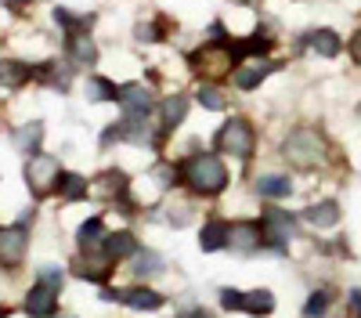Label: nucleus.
Returning a JSON list of instances; mask_svg holds the SVG:
<instances>
[{"instance_id":"473e14b6","label":"nucleus","mask_w":361,"mask_h":318,"mask_svg":"<svg viewBox=\"0 0 361 318\" xmlns=\"http://www.w3.org/2000/svg\"><path fill=\"white\" fill-rule=\"evenodd\" d=\"M40 279H44V282H51L54 289H58V286H62V271H51V268H47V271H44Z\"/></svg>"},{"instance_id":"20e7f679","label":"nucleus","mask_w":361,"mask_h":318,"mask_svg":"<svg viewBox=\"0 0 361 318\" xmlns=\"http://www.w3.org/2000/svg\"><path fill=\"white\" fill-rule=\"evenodd\" d=\"M253 145H257V134H253V127L243 120V116H235V120H228L217 130V149H224V152H231L238 159H246L253 152Z\"/></svg>"},{"instance_id":"c756f323","label":"nucleus","mask_w":361,"mask_h":318,"mask_svg":"<svg viewBox=\"0 0 361 318\" xmlns=\"http://www.w3.org/2000/svg\"><path fill=\"white\" fill-rule=\"evenodd\" d=\"M134 271H137V275H156V271H159V257H156V253H137Z\"/></svg>"},{"instance_id":"c9c22d12","label":"nucleus","mask_w":361,"mask_h":318,"mask_svg":"<svg viewBox=\"0 0 361 318\" xmlns=\"http://www.w3.org/2000/svg\"><path fill=\"white\" fill-rule=\"evenodd\" d=\"M8 4H25V0H8Z\"/></svg>"},{"instance_id":"7c9ffc66","label":"nucleus","mask_w":361,"mask_h":318,"mask_svg":"<svg viewBox=\"0 0 361 318\" xmlns=\"http://www.w3.org/2000/svg\"><path fill=\"white\" fill-rule=\"evenodd\" d=\"M221 304L228 311H243L246 307V293H238V289H221Z\"/></svg>"},{"instance_id":"aec40b11","label":"nucleus","mask_w":361,"mask_h":318,"mask_svg":"<svg viewBox=\"0 0 361 318\" xmlns=\"http://www.w3.org/2000/svg\"><path fill=\"white\" fill-rule=\"evenodd\" d=\"M29 80V69L22 62H0V87H8V91H15V87H22Z\"/></svg>"},{"instance_id":"5701e85b","label":"nucleus","mask_w":361,"mask_h":318,"mask_svg":"<svg viewBox=\"0 0 361 318\" xmlns=\"http://www.w3.org/2000/svg\"><path fill=\"white\" fill-rule=\"evenodd\" d=\"M69 54H73V62H94V44H90V37L69 33Z\"/></svg>"},{"instance_id":"f704fd0d","label":"nucleus","mask_w":361,"mask_h":318,"mask_svg":"<svg viewBox=\"0 0 361 318\" xmlns=\"http://www.w3.org/2000/svg\"><path fill=\"white\" fill-rule=\"evenodd\" d=\"M350 304L357 307V314H361V289H354V293H350Z\"/></svg>"},{"instance_id":"b1692460","label":"nucleus","mask_w":361,"mask_h":318,"mask_svg":"<svg viewBox=\"0 0 361 318\" xmlns=\"http://www.w3.org/2000/svg\"><path fill=\"white\" fill-rule=\"evenodd\" d=\"M87 94H90V102H116V98H119L116 83H109V80H102V76H94V80L87 83Z\"/></svg>"},{"instance_id":"f8f14e48","label":"nucleus","mask_w":361,"mask_h":318,"mask_svg":"<svg viewBox=\"0 0 361 318\" xmlns=\"http://www.w3.org/2000/svg\"><path fill=\"white\" fill-rule=\"evenodd\" d=\"M304 221H307V224H314V228H333V224L340 221V207H336L333 199L314 202V207H307V210H304Z\"/></svg>"},{"instance_id":"a878e982","label":"nucleus","mask_w":361,"mask_h":318,"mask_svg":"<svg viewBox=\"0 0 361 318\" xmlns=\"http://www.w3.org/2000/svg\"><path fill=\"white\" fill-rule=\"evenodd\" d=\"M62 195H66L69 202L83 199V195H87V178H80V173H62Z\"/></svg>"},{"instance_id":"2eb2a0df","label":"nucleus","mask_w":361,"mask_h":318,"mask_svg":"<svg viewBox=\"0 0 361 318\" xmlns=\"http://www.w3.org/2000/svg\"><path fill=\"white\" fill-rule=\"evenodd\" d=\"M119 102H123L127 112H148V109H152V94H148V87H123V91H119Z\"/></svg>"},{"instance_id":"f3484780","label":"nucleus","mask_w":361,"mask_h":318,"mask_svg":"<svg viewBox=\"0 0 361 318\" xmlns=\"http://www.w3.org/2000/svg\"><path fill=\"white\" fill-rule=\"evenodd\" d=\"M311 47L322 54V58H336L343 51V40L333 33V29H318V33L311 37Z\"/></svg>"},{"instance_id":"423d86ee","label":"nucleus","mask_w":361,"mask_h":318,"mask_svg":"<svg viewBox=\"0 0 361 318\" xmlns=\"http://www.w3.org/2000/svg\"><path fill=\"white\" fill-rule=\"evenodd\" d=\"M58 311V289L51 282H37L33 289H29V297H25V314H33V318H51Z\"/></svg>"},{"instance_id":"f257e3e1","label":"nucleus","mask_w":361,"mask_h":318,"mask_svg":"<svg viewBox=\"0 0 361 318\" xmlns=\"http://www.w3.org/2000/svg\"><path fill=\"white\" fill-rule=\"evenodd\" d=\"M180 173H185V181L192 185V192L199 195H217L224 185H228V170L217 156H192L185 166H180Z\"/></svg>"},{"instance_id":"bb28decb","label":"nucleus","mask_w":361,"mask_h":318,"mask_svg":"<svg viewBox=\"0 0 361 318\" xmlns=\"http://www.w3.org/2000/svg\"><path fill=\"white\" fill-rule=\"evenodd\" d=\"M271 47V40L267 37H250V40H243V44H235V58H246V54H257V51H267Z\"/></svg>"},{"instance_id":"4be33fe9","label":"nucleus","mask_w":361,"mask_h":318,"mask_svg":"<svg viewBox=\"0 0 361 318\" xmlns=\"http://www.w3.org/2000/svg\"><path fill=\"white\" fill-rule=\"evenodd\" d=\"M185 112H188V98H166L163 102V127H177L180 120H185Z\"/></svg>"},{"instance_id":"6e6552de","label":"nucleus","mask_w":361,"mask_h":318,"mask_svg":"<svg viewBox=\"0 0 361 318\" xmlns=\"http://www.w3.org/2000/svg\"><path fill=\"white\" fill-rule=\"evenodd\" d=\"M80 279L87 282H105L112 275V257L109 253H94V250H87L80 260H76V268H73Z\"/></svg>"},{"instance_id":"393cba45","label":"nucleus","mask_w":361,"mask_h":318,"mask_svg":"<svg viewBox=\"0 0 361 318\" xmlns=\"http://www.w3.org/2000/svg\"><path fill=\"white\" fill-rule=\"evenodd\" d=\"M40 137H44V127H40V123L15 130V145H18V149H25V152H37V149H40Z\"/></svg>"},{"instance_id":"6ab92c4d","label":"nucleus","mask_w":361,"mask_h":318,"mask_svg":"<svg viewBox=\"0 0 361 318\" xmlns=\"http://www.w3.org/2000/svg\"><path fill=\"white\" fill-rule=\"evenodd\" d=\"M257 192L267 195V199H282V195L293 192V181H289V178H279V173H267V178L257 181Z\"/></svg>"},{"instance_id":"f03ea898","label":"nucleus","mask_w":361,"mask_h":318,"mask_svg":"<svg viewBox=\"0 0 361 318\" xmlns=\"http://www.w3.org/2000/svg\"><path fill=\"white\" fill-rule=\"evenodd\" d=\"M286 159L293 163V166H314L322 156H325V141L314 134V130H293L289 137H286Z\"/></svg>"},{"instance_id":"4468645a","label":"nucleus","mask_w":361,"mask_h":318,"mask_svg":"<svg viewBox=\"0 0 361 318\" xmlns=\"http://www.w3.org/2000/svg\"><path fill=\"white\" fill-rule=\"evenodd\" d=\"M271 69H279L275 62H267V66H260V62H253V66H243V69H235V87L238 91H253V87L271 73Z\"/></svg>"},{"instance_id":"ddd939ff","label":"nucleus","mask_w":361,"mask_h":318,"mask_svg":"<svg viewBox=\"0 0 361 318\" xmlns=\"http://www.w3.org/2000/svg\"><path fill=\"white\" fill-rule=\"evenodd\" d=\"M228 236H231V224H224V221H209V224L202 228V236H199V246H202L206 253H214V250L228 246Z\"/></svg>"},{"instance_id":"7ed1b4c3","label":"nucleus","mask_w":361,"mask_h":318,"mask_svg":"<svg viewBox=\"0 0 361 318\" xmlns=\"http://www.w3.org/2000/svg\"><path fill=\"white\" fill-rule=\"evenodd\" d=\"M25 181H29V188H33L37 199L51 195L58 185H62V170H58V159L33 152V159H29V166H25Z\"/></svg>"},{"instance_id":"0eeeda50","label":"nucleus","mask_w":361,"mask_h":318,"mask_svg":"<svg viewBox=\"0 0 361 318\" xmlns=\"http://www.w3.org/2000/svg\"><path fill=\"white\" fill-rule=\"evenodd\" d=\"M231 58H235V54H231L228 47H221V44H217V47H202V51L192 54V69H199V73H206V76H224V73L231 69V66H228Z\"/></svg>"},{"instance_id":"a211bd4d","label":"nucleus","mask_w":361,"mask_h":318,"mask_svg":"<svg viewBox=\"0 0 361 318\" xmlns=\"http://www.w3.org/2000/svg\"><path fill=\"white\" fill-rule=\"evenodd\" d=\"M102 243H105V224H102V217L83 221V228H80V246H83V250H98Z\"/></svg>"},{"instance_id":"1a4fd4ad","label":"nucleus","mask_w":361,"mask_h":318,"mask_svg":"<svg viewBox=\"0 0 361 318\" xmlns=\"http://www.w3.org/2000/svg\"><path fill=\"white\" fill-rule=\"evenodd\" d=\"M22 257H25V231H22V224L4 228L0 231V260H4L8 268H15V264H22Z\"/></svg>"},{"instance_id":"c85d7f7f","label":"nucleus","mask_w":361,"mask_h":318,"mask_svg":"<svg viewBox=\"0 0 361 318\" xmlns=\"http://www.w3.org/2000/svg\"><path fill=\"white\" fill-rule=\"evenodd\" d=\"M325 307H329V293H322V289H318V293H311V300L304 304V314L307 318H322Z\"/></svg>"},{"instance_id":"2f4dec72","label":"nucleus","mask_w":361,"mask_h":318,"mask_svg":"<svg viewBox=\"0 0 361 318\" xmlns=\"http://www.w3.org/2000/svg\"><path fill=\"white\" fill-rule=\"evenodd\" d=\"M199 105H202V109H214V112H221V109H224V98L214 91V87H202V91H199Z\"/></svg>"},{"instance_id":"9b49d317","label":"nucleus","mask_w":361,"mask_h":318,"mask_svg":"<svg viewBox=\"0 0 361 318\" xmlns=\"http://www.w3.org/2000/svg\"><path fill=\"white\" fill-rule=\"evenodd\" d=\"M260 239H264V231H260L257 224H231L228 246H235V250L250 253V250H257V246H260Z\"/></svg>"},{"instance_id":"412c9836","label":"nucleus","mask_w":361,"mask_h":318,"mask_svg":"<svg viewBox=\"0 0 361 318\" xmlns=\"http://www.w3.org/2000/svg\"><path fill=\"white\" fill-rule=\"evenodd\" d=\"M243 311H250V314H271V311H275V297H271L267 289H253V293H246V307Z\"/></svg>"},{"instance_id":"72a5a7b5","label":"nucleus","mask_w":361,"mask_h":318,"mask_svg":"<svg viewBox=\"0 0 361 318\" xmlns=\"http://www.w3.org/2000/svg\"><path fill=\"white\" fill-rule=\"evenodd\" d=\"M180 318H209V311H202V307H195V311H185Z\"/></svg>"},{"instance_id":"39448f33","label":"nucleus","mask_w":361,"mask_h":318,"mask_svg":"<svg viewBox=\"0 0 361 318\" xmlns=\"http://www.w3.org/2000/svg\"><path fill=\"white\" fill-rule=\"evenodd\" d=\"M260 231H264V239H267L271 246H275V250H286V243L296 236V224H293V217H289V214H282V210H267V214H264Z\"/></svg>"},{"instance_id":"cd10ccee","label":"nucleus","mask_w":361,"mask_h":318,"mask_svg":"<svg viewBox=\"0 0 361 318\" xmlns=\"http://www.w3.org/2000/svg\"><path fill=\"white\" fill-rule=\"evenodd\" d=\"M123 188H127V178H123V173H119V170L105 173V181L98 185V192H102V195H119Z\"/></svg>"},{"instance_id":"dca6fc26","label":"nucleus","mask_w":361,"mask_h":318,"mask_svg":"<svg viewBox=\"0 0 361 318\" xmlns=\"http://www.w3.org/2000/svg\"><path fill=\"white\" fill-rule=\"evenodd\" d=\"M105 253H109L112 260H123V257L137 253V243H134L130 231H116V236H109V239H105Z\"/></svg>"},{"instance_id":"9d476101","label":"nucleus","mask_w":361,"mask_h":318,"mask_svg":"<svg viewBox=\"0 0 361 318\" xmlns=\"http://www.w3.org/2000/svg\"><path fill=\"white\" fill-rule=\"evenodd\" d=\"M119 300H123L127 307H134V311H156V307L163 304V297L156 293V289H141V286L123 289V293H119Z\"/></svg>"}]
</instances>
